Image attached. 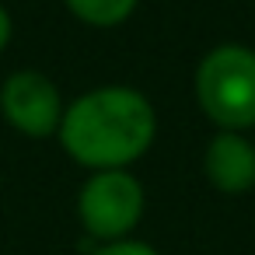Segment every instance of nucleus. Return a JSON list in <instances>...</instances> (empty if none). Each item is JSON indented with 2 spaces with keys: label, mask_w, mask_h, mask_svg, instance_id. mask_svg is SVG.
<instances>
[{
  "label": "nucleus",
  "mask_w": 255,
  "mask_h": 255,
  "mask_svg": "<svg viewBox=\"0 0 255 255\" xmlns=\"http://www.w3.org/2000/svg\"><path fill=\"white\" fill-rule=\"evenodd\" d=\"M157 136V112L150 98L129 84H102L63 109L56 129L60 147L84 171H109L136 164Z\"/></svg>",
  "instance_id": "f257e3e1"
},
{
  "label": "nucleus",
  "mask_w": 255,
  "mask_h": 255,
  "mask_svg": "<svg viewBox=\"0 0 255 255\" xmlns=\"http://www.w3.org/2000/svg\"><path fill=\"white\" fill-rule=\"evenodd\" d=\"M199 112L231 133H245L255 126V49L241 42L213 46L192 77Z\"/></svg>",
  "instance_id": "f03ea898"
},
{
  "label": "nucleus",
  "mask_w": 255,
  "mask_h": 255,
  "mask_svg": "<svg viewBox=\"0 0 255 255\" xmlns=\"http://www.w3.org/2000/svg\"><path fill=\"white\" fill-rule=\"evenodd\" d=\"M143 206H147L143 182L129 168L88 171L77 192V220L88 241H95V248L129 238L143 217Z\"/></svg>",
  "instance_id": "7ed1b4c3"
},
{
  "label": "nucleus",
  "mask_w": 255,
  "mask_h": 255,
  "mask_svg": "<svg viewBox=\"0 0 255 255\" xmlns=\"http://www.w3.org/2000/svg\"><path fill=\"white\" fill-rule=\"evenodd\" d=\"M63 95L42 70H14L0 84V116L4 123L28 136V140H49L56 136L63 123Z\"/></svg>",
  "instance_id": "20e7f679"
},
{
  "label": "nucleus",
  "mask_w": 255,
  "mask_h": 255,
  "mask_svg": "<svg viewBox=\"0 0 255 255\" xmlns=\"http://www.w3.org/2000/svg\"><path fill=\"white\" fill-rule=\"evenodd\" d=\"M203 175L224 196H245L255 189V143L245 133L217 129L203 150Z\"/></svg>",
  "instance_id": "39448f33"
},
{
  "label": "nucleus",
  "mask_w": 255,
  "mask_h": 255,
  "mask_svg": "<svg viewBox=\"0 0 255 255\" xmlns=\"http://www.w3.org/2000/svg\"><path fill=\"white\" fill-rule=\"evenodd\" d=\"M67 11L91 28H116L123 21H129V14L136 11L140 0H63Z\"/></svg>",
  "instance_id": "423d86ee"
},
{
  "label": "nucleus",
  "mask_w": 255,
  "mask_h": 255,
  "mask_svg": "<svg viewBox=\"0 0 255 255\" xmlns=\"http://www.w3.org/2000/svg\"><path fill=\"white\" fill-rule=\"evenodd\" d=\"M91 255H161L150 241H136V238H123V241H109L91 248Z\"/></svg>",
  "instance_id": "0eeeda50"
},
{
  "label": "nucleus",
  "mask_w": 255,
  "mask_h": 255,
  "mask_svg": "<svg viewBox=\"0 0 255 255\" xmlns=\"http://www.w3.org/2000/svg\"><path fill=\"white\" fill-rule=\"evenodd\" d=\"M11 39H14V21H11V11L0 4V53L11 46Z\"/></svg>",
  "instance_id": "6e6552de"
}]
</instances>
